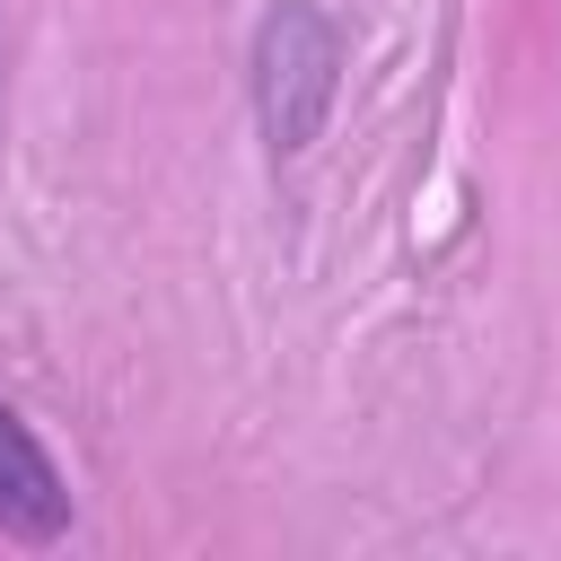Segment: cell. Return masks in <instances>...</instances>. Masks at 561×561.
<instances>
[{"instance_id":"obj_1","label":"cell","mask_w":561,"mask_h":561,"mask_svg":"<svg viewBox=\"0 0 561 561\" xmlns=\"http://www.w3.org/2000/svg\"><path fill=\"white\" fill-rule=\"evenodd\" d=\"M245 88H254V123L272 158H307L333 96H342V26L316 0H272L245 53Z\"/></svg>"},{"instance_id":"obj_2","label":"cell","mask_w":561,"mask_h":561,"mask_svg":"<svg viewBox=\"0 0 561 561\" xmlns=\"http://www.w3.org/2000/svg\"><path fill=\"white\" fill-rule=\"evenodd\" d=\"M70 535V482L26 412L0 403V543H61Z\"/></svg>"}]
</instances>
